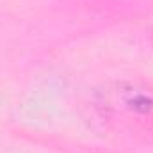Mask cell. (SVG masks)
Segmentation results:
<instances>
[{"mask_svg": "<svg viewBox=\"0 0 153 153\" xmlns=\"http://www.w3.org/2000/svg\"><path fill=\"white\" fill-rule=\"evenodd\" d=\"M121 103L126 111L134 114H152L153 112V94L148 91L130 87L128 91H119Z\"/></svg>", "mask_w": 153, "mask_h": 153, "instance_id": "obj_1", "label": "cell"}]
</instances>
